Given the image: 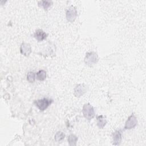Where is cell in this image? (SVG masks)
Here are the masks:
<instances>
[{
    "instance_id": "obj_4",
    "label": "cell",
    "mask_w": 146,
    "mask_h": 146,
    "mask_svg": "<svg viewBox=\"0 0 146 146\" xmlns=\"http://www.w3.org/2000/svg\"><path fill=\"white\" fill-rule=\"evenodd\" d=\"M66 17L67 20L70 22H73L75 21L77 17V11L74 6H71L67 9Z\"/></svg>"
},
{
    "instance_id": "obj_13",
    "label": "cell",
    "mask_w": 146,
    "mask_h": 146,
    "mask_svg": "<svg viewBox=\"0 0 146 146\" xmlns=\"http://www.w3.org/2000/svg\"><path fill=\"white\" fill-rule=\"evenodd\" d=\"M78 139V137L76 135L74 134H71L68 136L67 140L70 146H75L76 145Z\"/></svg>"
},
{
    "instance_id": "obj_8",
    "label": "cell",
    "mask_w": 146,
    "mask_h": 146,
    "mask_svg": "<svg viewBox=\"0 0 146 146\" xmlns=\"http://www.w3.org/2000/svg\"><path fill=\"white\" fill-rule=\"evenodd\" d=\"M21 54L25 56H29L31 52V47L29 43L23 42L20 46Z\"/></svg>"
},
{
    "instance_id": "obj_15",
    "label": "cell",
    "mask_w": 146,
    "mask_h": 146,
    "mask_svg": "<svg viewBox=\"0 0 146 146\" xmlns=\"http://www.w3.org/2000/svg\"><path fill=\"white\" fill-rule=\"evenodd\" d=\"M27 80L29 83H34L35 81V79L36 78V74L33 72V71H30L27 73Z\"/></svg>"
},
{
    "instance_id": "obj_1",
    "label": "cell",
    "mask_w": 146,
    "mask_h": 146,
    "mask_svg": "<svg viewBox=\"0 0 146 146\" xmlns=\"http://www.w3.org/2000/svg\"><path fill=\"white\" fill-rule=\"evenodd\" d=\"M99 60V56L96 52L94 51L87 52L84 59V63L89 67H92L96 64Z\"/></svg>"
},
{
    "instance_id": "obj_5",
    "label": "cell",
    "mask_w": 146,
    "mask_h": 146,
    "mask_svg": "<svg viewBox=\"0 0 146 146\" xmlns=\"http://www.w3.org/2000/svg\"><path fill=\"white\" fill-rule=\"evenodd\" d=\"M137 124V120L136 117L133 113H132L127 119L125 121L124 129H131L135 128Z\"/></svg>"
},
{
    "instance_id": "obj_11",
    "label": "cell",
    "mask_w": 146,
    "mask_h": 146,
    "mask_svg": "<svg viewBox=\"0 0 146 146\" xmlns=\"http://www.w3.org/2000/svg\"><path fill=\"white\" fill-rule=\"evenodd\" d=\"M38 6L42 7L44 9V10H47L52 4V2L51 1H40L38 2Z\"/></svg>"
},
{
    "instance_id": "obj_14",
    "label": "cell",
    "mask_w": 146,
    "mask_h": 146,
    "mask_svg": "<svg viewBox=\"0 0 146 146\" xmlns=\"http://www.w3.org/2000/svg\"><path fill=\"white\" fill-rule=\"evenodd\" d=\"M65 137V134L63 132H61V131H58L57 132L55 135V136H54V139H55V140L56 141V142H59L61 140H62L63 139H64Z\"/></svg>"
},
{
    "instance_id": "obj_12",
    "label": "cell",
    "mask_w": 146,
    "mask_h": 146,
    "mask_svg": "<svg viewBox=\"0 0 146 146\" xmlns=\"http://www.w3.org/2000/svg\"><path fill=\"white\" fill-rule=\"evenodd\" d=\"M47 76L46 71L44 70H40L36 74V79L39 81H43L46 79Z\"/></svg>"
},
{
    "instance_id": "obj_3",
    "label": "cell",
    "mask_w": 146,
    "mask_h": 146,
    "mask_svg": "<svg viewBox=\"0 0 146 146\" xmlns=\"http://www.w3.org/2000/svg\"><path fill=\"white\" fill-rule=\"evenodd\" d=\"M82 112L84 117L88 120L93 119L95 115V112L94 107L88 103L83 105Z\"/></svg>"
},
{
    "instance_id": "obj_9",
    "label": "cell",
    "mask_w": 146,
    "mask_h": 146,
    "mask_svg": "<svg viewBox=\"0 0 146 146\" xmlns=\"http://www.w3.org/2000/svg\"><path fill=\"white\" fill-rule=\"evenodd\" d=\"M33 36L38 42H41L46 39L47 34L42 29H37L34 33Z\"/></svg>"
},
{
    "instance_id": "obj_10",
    "label": "cell",
    "mask_w": 146,
    "mask_h": 146,
    "mask_svg": "<svg viewBox=\"0 0 146 146\" xmlns=\"http://www.w3.org/2000/svg\"><path fill=\"white\" fill-rule=\"evenodd\" d=\"M96 121H97V125L100 129L103 128L107 123L106 117L103 115L97 116Z\"/></svg>"
},
{
    "instance_id": "obj_2",
    "label": "cell",
    "mask_w": 146,
    "mask_h": 146,
    "mask_svg": "<svg viewBox=\"0 0 146 146\" xmlns=\"http://www.w3.org/2000/svg\"><path fill=\"white\" fill-rule=\"evenodd\" d=\"M52 99L44 98L43 99L35 100L34 102V104L40 111H43L46 110L52 104Z\"/></svg>"
},
{
    "instance_id": "obj_7",
    "label": "cell",
    "mask_w": 146,
    "mask_h": 146,
    "mask_svg": "<svg viewBox=\"0 0 146 146\" xmlns=\"http://www.w3.org/2000/svg\"><path fill=\"white\" fill-rule=\"evenodd\" d=\"M112 144L118 145L120 144L122 139V131L121 129H117L115 131L112 135Z\"/></svg>"
},
{
    "instance_id": "obj_6",
    "label": "cell",
    "mask_w": 146,
    "mask_h": 146,
    "mask_svg": "<svg viewBox=\"0 0 146 146\" xmlns=\"http://www.w3.org/2000/svg\"><path fill=\"white\" fill-rule=\"evenodd\" d=\"M87 91V86L84 84H79L74 89V94L75 97L80 98Z\"/></svg>"
}]
</instances>
